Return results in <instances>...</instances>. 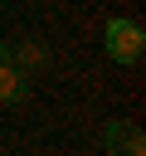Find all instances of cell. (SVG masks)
I'll use <instances>...</instances> for the list:
<instances>
[{"label":"cell","instance_id":"obj_1","mask_svg":"<svg viewBox=\"0 0 146 156\" xmlns=\"http://www.w3.org/2000/svg\"><path fill=\"white\" fill-rule=\"evenodd\" d=\"M102 49H107L112 63H141V54H146V29H141L136 20L112 15L107 29H102Z\"/></svg>","mask_w":146,"mask_h":156},{"label":"cell","instance_id":"obj_2","mask_svg":"<svg viewBox=\"0 0 146 156\" xmlns=\"http://www.w3.org/2000/svg\"><path fill=\"white\" fill-rule=\"evenodd\" d=\"M107 156H146V132L136 122H107Z\"/></svg>","mask_w":146,"mask_h":156},{"label":"cell","instance_id":"obj_3","mask_svg":"<svg viewBox=\"0 0 146 156\" xmlns=\"http://www.w3.org/2000/svg\"><path fill=\"white\" fill-rule=\"evenodd\" d=\"M29 98V73L15 63H0V102H24Z\"/></svg>","mask_w":146,"mask_h":156},{"label":"cell","instance_id":"obj_4","mask_svg":"<svg viewBox=\"0 0 146 156\" xmlns=\"http://www.w3.org/2000/svg\"><path fill=\"white\" fill-rule=\"evenodd\" d=\"M10 63H15V68H24V73H34V68H44V63H49V49H44L39 39L10 44Z\"/></svg>","mask_w":146,"mask_h":156},{"label":"cell","instance_id":"obj_5","mask_svg":"<svg viewBox=\"0 0 146 156\" xmlns=\"http://www.w3.org/2000/svg\"><path fill=\"white\" fill-rule=\"evenodd\" d=\"M0 63H10V44L5 39H0Z\"/></svg>","mask_w":146,"mask_h":156}]
</instances>
